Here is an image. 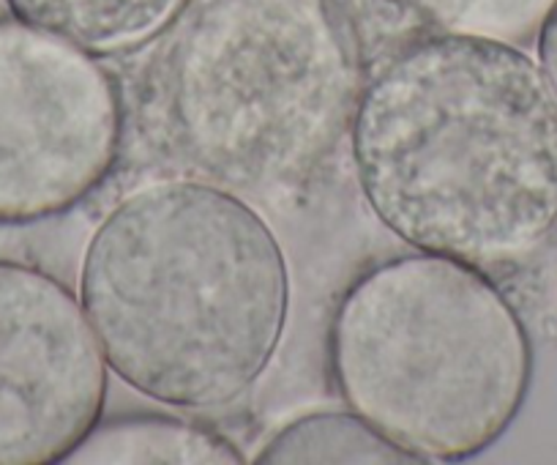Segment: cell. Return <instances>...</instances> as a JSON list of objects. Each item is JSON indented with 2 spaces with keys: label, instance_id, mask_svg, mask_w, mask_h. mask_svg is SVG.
I'll return each instance as SVG.
<instances>
[{
  "label": "cell",
  "instance_id": "obj_1",
  "mask_svg": "<svg viewBox=\"0 0 557 465\" xmlns=\"http://www.w3.org/2000/svg\"><path fill=\"white\" fill-rule=\"evenodd\" d=\"M350 148L363 200L418 253L513 266L557 228V94L522 47L391 52L363 74Z\"/></svg>",
  "mask_w": 557,
  "mask_h": 465
},
{
  "label": "cell",
  "instance_id": "obj_2",
  "mask_svg": "<svg viewBox=\"0 0 557 465\" xmlns=\"http://www.w3.org/2000/svg\"><path fill=\"white\" fill-rule=\"evenodd\" d=\"M79 302L110 370L178 408H222L276 356L290 269L244 197L200 179L128 192L94 230Z\"/></svg>",
  "mask_w": 557,
  "mask_h": 465
},
{
  "label": "cell",
  "instance_id": "obj_11",
  "mask_svg": "<svg viewBox=\"0 0 557 465\" xmlns=\"http://www.w3.org/2000/svg\"><path fill=\"white\" fill-rule=\"evenodd\" d=\"M539 66L544 69L546 79H549L552 90L557 94V7L555 12L549 14V20L544 23L539 34Z\"/></svg>",
  "mask_w": 557,
  "mask_h": 465
},
{
  "label": "cell",
  "instance_id": "obj_5",
  "mask_svg": "<svg viewBox=\"0 0 557 465\" xmlns=\"http://www.w3.org/2000/svg\"><path fill=\"white\" fill-rule=\"evenodd\" d=\"M123 96L96 56L0 17V224L72 211L112 173Z\"/></svg>",
  "mask_w": 557,
  "mask_h": 465
},
{
  "label": "cell",
  "instance_id": "obj_8",
  "mask_svg": "<svg viewBox=\"0 0 557 465\" xmlns=\"http://www.w3.org/2000/svg\"><path fill=\"white\" fill-rule=\"evenodd\" d=\"M17 20L96 58L126 56L162 39L191 0H7Z\"/></svg>",
  "mask_w": 557,
  "mask_h": 465
},
{
  "label": "cell",
  "instance_id": "obj_6",
  "mask_svg": "<svg viewBox=\"0 0 557 465\" xmlns=\"http://www.w3.org/2000/svg\"><path fill=\"white\" fill-rule=\"evenodd\" d=\"M110 365L83 302L0 260V465L66 463L104 414Z\"/></svg>",
  "mask_w": 557,
  "mask_h": 465
},
{
  "label": "cell",
  "instance_id": "obj_3",
  "mask_svg": "<svg viewBox=\"0 0 557 465\" xmlns=\"http://www.w3.org/2000/svg\"><path fill=\"white\" fill-rule=\"evenodd\" d=\"M361 77L320 0H202L148 72L143 124L189 179L278 189L329 162Z\"/></svg>",
  "mask_w": 557,
  "mask_h": 465
},
{
  "label": "cell",
  "instance_id": "obj_7",
  "mask_svg": "<svg viewBox=\"0 0 557 465\" xmlns=\"http://www.w3.org/2000/svg\"><path fill=\"white\" fill-rule=\"evenodd\" d=\"M361 74L432 36L528 47L557 0H320Z\"/></svg>",
  "mask_w": 557,
  "mask_h": 465
},
{
  "label": "cell",
  "instance_id": "obj_10",
  "mask_svg": "<svg viewBox=\"0 0 557 465\" xmlns=\"http://www.w3.org/2000/svg\"><path fill=\"white\" fill-rule=\"evenodd\" d=\"M255 463L260 465H323V463H377L410 465L412 454L391 443L356 411H323L298 416L273 432Z\"/></svg>",
  "mask_w": 557,
  "mask_h": 465
},
{
  "label": "cell",
  "instance_id": "obj_4",
  "mask_svg": "<svg viewBox=\"0 0 557 465\" xmlns=\"http://www.w3.org/2000/svg\"><path fill=\"white\" fill-rule=\"evenodd\" d=\"M331 376L350 411L418 463L495 446L528 400L533 342L484 269L446 255L385 260L339 298Z\"/></svg>",
  "mask_w": 557,
  "mask_h": 465
},
{
  "label": "cell",
  "instance_id": "obj_9",
  "mask_svg": "<svg viewBox=\"0 0 557 465\" xmlns=\"http://www.w3.org/2000/svg\"><path fill=\"white\" fill-rule=\"evenodd\" d=\"M66 463L90 465H235L244 452L213 427L168 414L99 419Z\"/></svg>",
  "mask_w": 557,
  "mask_h": 465
}]
</instances>
